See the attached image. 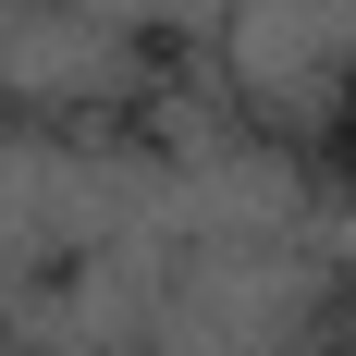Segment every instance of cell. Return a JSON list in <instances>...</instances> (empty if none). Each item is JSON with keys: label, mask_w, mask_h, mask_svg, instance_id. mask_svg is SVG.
<instances>
[{"label": "cell", "mask_w": 356, "mask_h": 356, "mask_svg": "<svg viewBox=\"0 0 356 356\" xmlns=\"http://www.w3.org/2000/svg\"><path fill=\"white\" fill-rule=\"evenodd\" d=\"M332 307V258L307 234H172L147 258L136 356H295Z\"/></svg>", "instance_id": "cell-1"}, {"label": "cell", "mask_w": 356, "mask_h": 356, "mask_svg": "<svg viewBox=\"0 0 356 356\" xmlns=\"http://www.w3.org/2000/svg\"><path fill=\"white\" fill-rule=\"evenodd\" d=\"M111 99H147L136 37H111L74 0H0V123L62 136V111H111Z\"/></svg>", "instance_id": "cell-2"}, {"label": "cell", "mask_w": 356, "mask_h": 356, "mask_svg": "<svg viewBox=\"0 0 356 356\" xmlns=\"http://www.w3.org/2000/svg\"><path fill=\"white\" fill-rule=\"evenodd\" d=\"M221 62L270 123H320L344 111V62H356V0H234L221 13Z\"/></svg>", "instance_id": "cell-3"}, {"label": "cell", "mask_w": 356, "mask_h": 356, "mask_svg": "<svg viewBox=\"0 0 356 356\" xmlns=\"http://www.w3.org/2000/svg\"><path fill=\"white\" fill-rule=\"evenodd\" d=\"M74 13H99L111 37H197V25H221V13H234V0H74Z\"/></svg>", "instance_id": "cell-4"}, {"label": "cell", "mask_w": 356, "mask_h": 356, "mask_svg": "<svg viewBox=\"0 0 356 356\" xmlns=\"http://www.w3.org/2000/svg\"><path fill=\"white\" fill-rule=\"evenodd\" d=\"M307 246H320V258H332V270H356V197H344V209H332V221H320V234H307Z\"/></svg>", "instance_id": "cell-5"}, {"label": "cell", "mask_w": 356, "mask_h": 356, "mask_svg": "<svg viewBox=\"0 0 356 356\" xmlns=\"http://www.w3.org/2000/svg\"><path fill=\"white\" fill-rule=\"evenodd\" d=\"M0 356H25V332H13V320H0Z\"/></svg>", "instance_id": "cell-6"}]
</instances>
